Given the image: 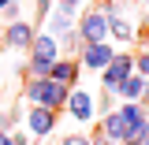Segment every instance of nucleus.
Wrapping results in <instances>:
<instances>
[{"mask_svg": "<svg viewBox=\"0 0 149 145\" xmlns=\"http://www.w3.org/2000/svg\"><path fill=\"white\" fill-rule=\"evenodd\" d=\"M138 41H146V45H149V22L142 26V30H138Z\"/></svg>", "mask_w": 149, "mask_h": 145, "instance_id": "aec40b11", "label": "nucleus"}, {"mask_svg": "<svg viewBox=\"0 0 149 145\" xmlns=\"http://www.w3.org/2000/svg\"><path fill=\"white\" fill-rule=\"evenodd\" d=\"M134 74H142L149 82V45L146 41H138V52H134Z\"/></svg>", "mask_w": 149, "mask_h": 145, "instance_id": "2eb2a0df", "label": "nucleus"}, {"mask_svg": "<svg viewBox=\"0 0 149 145\" xmlns=\"http://www.w3.org/2000/svg\"><path fill=\"white\" fill-rule=\"evenodd\" d=\"M34 37H37V26H34V22H30V19H15V22H8V26H4L0 45H4L8 52H30Z\"/></svg>", "mask_w": 149, "mask_h": 145, "instance_id": "39448f33", "label": "nucleus"}, {"mask_svg": "<svg viewBox=\"0 0 149 145\" xmlns=\"http://www.w3.org/2000/svg\"><path fill=\"white\" fill-rule=\"evenodd\" d=\"M67 93L63 86H56L52 78H26V86H22V101L30 104V108H45V112H63L67 104Z\"/></svg>", "mask_w": 149, "mask_h": 145, "instance_id": "f257e3e1", "label": "nucleus"}, {"mask_svg": "<svg viewBox=\"0 0 149 145\" xmlns=\"http://www.w3.org/2000/svg\"><path fill=\"white\" fill-rule=\"evenodd\" d=\"M116 112H119V119L127 123V127H134V123H142V119H149V108L146 104H116Z\"/></svg>", "mask_w": 149, "mask_h": 145, "instance_id": "4468645a", "label": "nucleus"}, {"mask_svg": "<svg viewBox=\"0 0 149 145\" xmlns=\"http://www.w3.org/2000/svg\"><path fill=\"white\" fill-rule=\"evenodd\" d=\"M15 4H22V0H15Z\"/></svg>", "mask_w": 149, "mask_h": 145, "instance_id": "393cba45", "label": "nucleus"}, {"mask_svg": "<svg viewBox=\"0 0 149 145\" xmlns=\"http://www.w3.org/2000/svg\"><path fill=\"white\" fill-rule=\"evenodd\" d=\"M138 4H149V0H138Z\"/></svg>", "mask_w": 149, "mask_h": 145, "instance_id": "b1692460", "label": "nucleus"}, {"mask_svg": "<svg viewBox=\"0 0 149 145\" xmlns=\"http://www.w3.org/2000/svg\"><path fill=\"white\" fill-rule=\"evenodd\" d=\"M130 74H134V52H116L112 63L101 71V89H104V97H116L119 86L127 82Z\"/></svg>", "mask_w": 149, "mask_h": 145, "instance_id": "7ed1b4c3", "label": "nucleus"}, {"mask_svg": "<svg viewBox=\"0 0 149 145\" xmlns=\"http://www.w3.org/2000/svg\"><path fill=\"white\" fill-rule=\"evenodd\" d=\"M49 78H52L56 86H63V89H74L78 78H82V67H78L74 56H60V60L52 63V71H49Z\"/></svg>", "mask_w": 149, "mask_h": 145, "instance_id": "1a4fd4ad", "label": "nucleus"}, {"mask_svg": "<svg viewBox=\"0 0 149 145\" xmlns=\"http://www.w3.org/2000/svg\"><path fill=\"white\" fill-rule=\"evenodd\" d=\"M63 112L71 115L78 127L97 123V101H93V93H90V89H82V86H74V89L67 93V104H63Z\"/></svg>", "mask_w": 149, "mask_h": 145, "instance_id": "423d86ee", "label": "nucleus"}, {"mask_svg": "<svg viewBox=\"0 0 149 145\" xmlns=\"http://www.w3.org/2000/svg\"><path fill=\"white\" fill-rule=\"evenodd\" d=\"M60 145H90V134H82V130H71V134H67Z\"/></svg>", "mask_w": 149, "mask_h": 145, "instance_id": "f3484780", "label": "nucleus"}, {"mask_svg": "<svg viewBox=\"0 0 149 145\" xmlns=\"http://www.w3.org/2000/svg\"><path fill=\"white\" fill-rule=\"evenodd\" d=\"M97 130H101V134H104V138H108L112 145H123V134H127V123L119 119V112H116V108H104V115L97 119Z\"/></svg>", "mask_w": 149, "mask_h": 145, "instance_id": "9b49d317", "label": "nucleus"}, {"mask_svg": "<svg viewBox=\"0 0 149 145\" xmlns=\"http://www.w3.org/2000/svg\"><path fill=\"white\" fill-rule=\"evenodd\" d=\"M41 34H49V37H56V41H63V37L74 34V19L63 15V11H49V15H45V30H41Z\"/></svg>", "mask_w": 149, "mask_h": 145, "instance_id": "f8f14e48", "label": "nucleus"}, {"mask_svg": "<svg viewBox=\"0 0 149 145\" xmlns=\"http://www.w3.org/2000/svg\"><path fill=\"white\" fill-rule=\"evenodd\" d=\"M116 97H119L123 104H146V101H149V82L142 78V74H130L127 82L119 86V93H116Z\"/></svg>", "mask_w": 149, "mask_h": 145, "instance_id": "9d476101", "label": "nucleus"}, {"mask_svg": "<svg viewBox=\"0 0 149 145\" xmlns=\"http://www.w3.org/2000/svg\"><path fill=\"white\" fill-rule=\"evenodd\" d=\"M30 60H26V63H22V74H26V78H49V71H52V63L56 60H60V41H56V37H49V34H41V30H37V37H34V45H30Z\"/></svg>", "mask_w": 149, "mask_h": 145, "instance_id": "f03ea898", "label": "nucleus"}, {"mask_svg": "<svg viewBox=\"0 0 149 145\" xmlns=\"http://www.w3.org/2000/svg\"><path fill=\"white\" fill-rule=\"evenodd\" d=\"M0 145H11V134L8 130H0Z\"/></svg>", "mask_w": 149, "mask_h": 145, "instance_id": "412c9836", "label": "nucleus"}, {"mask_svg": "<svg viewBox=\"0 0 149 145\" xmlns=\"http://www.w3.org/2000/svg\"><path fill=\"white\" fill-rule=\"evenodd\" d=\"M74 30L86 45H101L108 41V19L101 15V8H82V15L74 19Z\"/></svg>", "mask_w": 149, "mask_h": 145, "instance_id": "20e7f679", "label": "nucleus"}, {"mask_svg": "<svg viewBox=\"0 0 149 145\" xmlns=\"http://www.w3.org/2000/svg\"><path fill=\"white\" fill-rule=\"evenodd\" d=\"M112 56H116V45H112V41H101V45H86L74 60H78V67H82V71L101 74V71L112 63Z\"/></svg>", "mask_w": 149, "mask_h": 145, "instance_id": "6e6552de", "label": "nucleus"}, {"mask_svg": "<svg viewBox=\"0 0 149 145\" xmlns=\"http://www.w3.org/2000/svg\"><path fill=\"white\" fill-rule=\"evenodd\" d=\"M82 8H86V0H56L52 4V11H63V15H82Z\"/></svg>", "mask_w": 149, "mask_h": 145, "instance_id": "dca6fc26", "label": "nucleus"}, {"mask_svg": "<svg viewBox=\"0 0 149 145\" xmlns=\"http://www.w3.org/2000/svg\"><path fill=\"white\" fill-rule=\"evenodd\" d=\"M11 145H34V138L26 130H11Z\"/></svg>", "mask_w": 149, "mask_h": 145, "instance_id": "a211bd4d", "label": "nucleus"}, {"mask_svg": "<svg viewBox=\"0 0 149 145\" xmlns=\"http://www.w3.org/2000/svg\"><path fill=\"white\" fill-rule=\"evenodd\" d=\"M56 127H60V115H56V112H45V108H30L26 119H22V130H26L34 142H49Z\"/></svg>", "mask_w": 149, "mask_h": 145, "instance_id": "0eeeda50", "label": "nucleus"}, {"mask_svg": "<svg viewBox=\"0 0 149 145\" xmlns=\"http://www.w3.org/2000/svg\"><path fill=\"white\" fill-rule=\"evenodd\" d=\"M34 145H60V142H52V138H49V142H34Z\"/></svg>", "mask_w": 149, "mask_h": 145, "instance_id": "4be33fe9", "label": "nucleus"}, {"mask_svg": "<svg viewBox=\"0 0 149 145\" xmlns=\"http://www.w3.org/2000/svg\"><path fill=\"white\" fill-rule=\"evenodd\" d=\"M134 37H138V30H134V22H130L127 15H116V19H108V41L130 45Z\"/></svg>", "mask_w": 149, "mask_h": 145, "instance_id": "ddd939ff", "label": "nucleus"}, {"mask_svg": "<svg viewBox=\"0 0 149 145\" xmlns=\"http://www.w3.org/2000/svg\"><path fill=\"white\" fill-rule=\"evenodd\" d=\"M8 4H15V0H0V11H4V8H8Z\"/></svg>", "mask_w": 149, "mask_h": 145, "instance_id": "5701e85b", "label": "nucleus"}, {"mask_svg": "<svg viewBox=\"0 0 149 145\" xmlns=\"http://www.w3.org/2000/svg\"><path fill=\"white\" fill-rule=\"evenodd\" d=\"M90 145H112V142L101 134V130H93V134H90Z\"/></svg>", "mask_w": 149, "mask_h": 145, "instance_id": "6ab92c4d", "label": "nucleus"}]
</instances>
